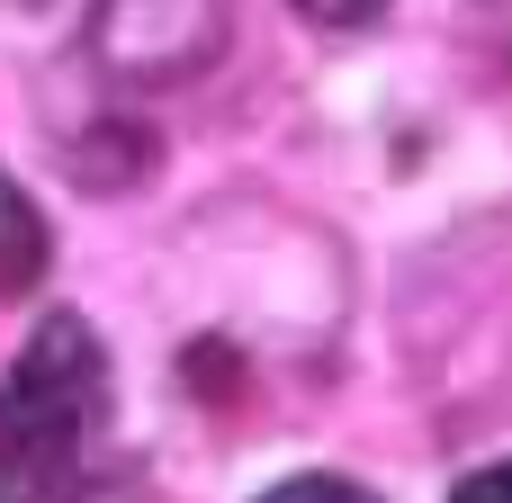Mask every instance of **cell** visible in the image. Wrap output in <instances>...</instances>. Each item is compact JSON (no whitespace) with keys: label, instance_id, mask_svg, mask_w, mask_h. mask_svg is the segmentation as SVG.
<instances>
[{"label":"cell","instance_id":"obj_1","mask_svg":"<svg viewBox=\"0 0 512 503\" xmlns=\"http://www.w3.org/2000/svg\"><path fill=\"white\" fill-rule=\"evenodd\" d=\"M108 423V351L81 315H45L0 378V503H72Z\"/></svg>","mask_w":512,"mask_h":503},{"label":"cell","instance_id":"obj_2","mask_svg":"<svg viewBox=\"0 0 512 503\" xmlns=\"http://www.w3.org/2000/svg\"><path fill=\"white\" fill-rule=\"evenodd\" d=\"M234 9L225 0H99V63L135 90L189 81L225 54Z\"/></svg>","mask_w":512,"mask_h":503},{"label":"cell","instance_id":"obj_3","mask_svg":"<svg viewBox=\"0 0 512 503\" xmlns=\"http://www.w3.org/2000/svg\"><path fill=\"white\" fill-rule=\"evenodd\" d=\"M45 252H54V243H45L36 198L0 171V306H9V297H27V288L45 279Z\"/></svg>","mask_w":512,"mask_h":503},{"label":"cell","instance_id":"obj_4","mask_svg":"<svg viewBox=\"0 0 512 503\" xmlns=\"http://www.w3.org/2000/svg\"><path fill=\"white\" fill-rule=\"evenodd\" d=\"M261 503H378V495H360L351 477H288V486H270Z\"/></svg>","mask_w":512,"mask_h":503},{"label":"cell","instance_id":"obj_5","mask_svg":"<svg viewBox=\"0 0 512 503\" xmlns=\"http://www.w3.org/2000/svg\"><path fill=\"white\" fill-rule=\"evenodd\" d=\"M450 503H512V459H495V468H477V477H468V486H459Z\"/></svg>","mask_w":512,"mask_h":503},{"label":"cell","instance_id":"obj_6","mask_svg":"<svg viewBox=\"0 0 512 503\" xmlns=\"http://www.w3.org/2000/svg\"><path fill=\"white\" fill-rule=\"evenodd\" d=\"M306 18H324V27H360V18H378L387 0H297Z\"/></svg>","mask_w":512,"mask_h":503}]
</instances>
